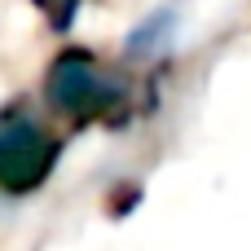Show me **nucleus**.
Segmentation results:
<instances>
[{
    "label": "nucleus",
    "mask_w": 251,
    "mask_h": 251,
    "mask_svg": "<svg viewBox=\"0 0 251 251\" xmlns=\"http://www.w3.org/2000/svg\"><path fill=\"white\" fill-rule=\"evenodd\" d=\"M44 97L57 115L75 119V124H128V97L132 84L110 71L106 62H97L88 49H62L49 62L44 75Z\"/></svg>",
    "instance_id": "obj_1"
},
{
    "label": "nucleus",
    "mask_w": 251,
    "mask_h": 251,
    "mask_svg": "<svg viewBox=\"0 0 251 251\" xmlns=\"http://www.w3.org/2000/svg\"><path fill=\"white\" fill-rule=\"evenodd\" d=\"M57 137L26 115L0 119V194H31L57 168Z\"/></svg>",
    "instance_id": "obj_2"
},
{
    "label": "nucleus",
    "mask_w": 251,
    "mask_h": 251,
    "mask_svg": "<svg viewBox=\"0 0 251 251\" xmlns=\"http://www.w3.org/2000/svg\"><path fill=\"white\" fill-rule=\"evenodd\" d=\"M172 31H176V9H159V13H150V18L128 35V57H146V53L163 49V44L172 40Z\"/></svg>",
    "instance_id": "obj_3"
},
{
    "label": "nucleus",
    "mask_w": 251,
    "mask_h": 251,
    "mask_svg": "<svg viewBox=\"0 0 251 251\" xmlns=\"http://www.w3.org/2000/svg\"><path fill=\"white\" fill-rule=\"evenodd\" d=\"M40 4V13L49 18V26L53 31H66L71 22H75V13H79V4L84 0H35Z\"/></svg>",
    "instance_id": "obj_4"
}]
</instances>
